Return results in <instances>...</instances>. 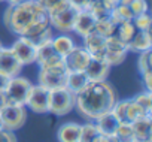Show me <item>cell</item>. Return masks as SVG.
<instances>
[{
    "label": "cell",
    "instance_id": "15",
    "mask_svg": "<svg viewBox=\"0 0 152 142\" xmlns=\"http://www.w3.org/2000/svg\"><path fill=\"white\" fill-rule=\"evenodd\" d=\"M96 27V17L91 14L90 9L87 11H81L76 14L75 18V24H73V32H76L79 36H87L88 33L94 32Z\"/></svg>",
    "mask_w": 152,
    "mask_h": 142
},
{
    "label": "cell",
    "instance_id": "39",
    "mask_svg": "<svg viewBox=\"0 0 152 142\" xmlns=\"http://www.w3.org/2000/svg\"><path fill=\"white\" fill-rule=\"evenodd\" d=\"M97 142H119L115 135H100Z\"/></svg>",
    "mask_w": 152,
    "mask_h": 142
},
{
    "label": "cell",
    "instance_id": "33",
    "mask_svg": "<svg viewBox=\"0 0 152 142\" xmlns=\"http://www.w3.org/2000/svg\"><path fill=\"white\" fill-rule=\"evenodd\" d=\"M52 38H54V35H52V27H48V29L43 30L42 33H39V35L30 38L28 40H30L31 43H34L36 46H40V45H43V43H46V42H51Z\"/></svg>",
    "mask_w": 152,
    "mask_h": 142
},
{
    "label": "cell",
    "instance_id": "36",
    "mask_svg": "<svg viewBox=\"0 0 152 142\" xmlns=\"http://www.w3.org/2000/svg\"><path fill=\"white\" fill-rule=\"evenodd\" d=\"M39 2V5L48 12V11H51L52 8H55L57 5H60L61 2H64V0H37Z\"/></svg>",
    "mask_w": 152,
    "mask_h": 142
},
{
    "label": "cell",
    "instance_id": "6",
    "mask_svg": "<svg viewBox=\"0 0 152 142\" xmlns=\"http://www.w3.org/2000/svg\"><path fill=\"white\" fill-rule=\"evenodd\" d=\"M0 120H2V126L8 130L15 132V130L21 129L27 120L26 106L6 103L5 108L0 111Z\"/></svg>",
    "mask_w": 152,
    "mask_h": 142
},
{
    "label": "cell",
    "instance_id": "32",
    "mask_svg": "<svg viewBox=\"0 0 152 142\" xmlns=\"http://www.w3.org/2000/svg\"><path fill=\"white\" fill-rule=\"evenodd\" d=\"M54 55H58V54L54 51L51 42H46V43L37 46V58H36V63L39 64V63H42V61H45V60H48V58H51V57H54Z\"/></svg>",
    "mask_w": 152,
    "mask_h": 142
},
{
    "label": "cell",
    "instance_id": "34",
    "mask_svg": "<svg viewBox=\"0 0 152 142\" xmlns=\"http://www.w3.org/2000/svg\"><path fill=\"white\" fill-rule=\"evenodd\" d=\"M67 2L75 11H78V12L90 9V0H67Z\"/></svg>",
    "mask_w": 152,
    "mask_h": 142
},
{
    "label": "cell",
    "instance_id": "35",
    "mask_svg": "<svg viewBox=\"0 0 152 142\" xmlns=\"http://www.w3.org/2000/svg\"><path fill=\"white\" fill-rule=\"evenodd\" d=\"M0 142H18V139H17V135L12 130L2 127L0 129Z\"/></svg>",
    "mask_w": 152,
    "mask_h": 142
},
{
    "label": "cell",
    "instance_id": "13",
    "mask_svg": "<svg viewBox=\"0 0 152 142\" xmlns=\"http://www.w3.org/2000/svg\"><path fill=\"white\" fill-rule=\"evenodd\" d=\"M84 72L90 81H106L110 72V64L104 58L91 57Z\"/></svg>",
    "mask_w": 152,
    "mask_h": 142
},
{
    "label": "cell",
    "instance_id": "10",
    "mask_svg": "<svg viewBox=\"0 0 152 142\" xmlns=\"http://www.w3.org/2000/svg\"><path fill=\"white\" fill-rule=\"evenodd\" d=\"M128 54V46L124 43L121 39H118L115 35L106 38V52H104V60L110 66L121 64Z\"/></svg>",
    "mask_w": 152,
    "mask_h": 142
},
{
    "label": "cell",
    "instance_id": "23",
    "mask_svg": "<svg viewBox=\"0 0 152 142\" xmlns=\"http://www.w3.org/2000/svg\"><path fill=\"white\" fill-rule=\"evenodd\" d=\"M134 14H133V11L128 8V6H125V5H121V3H118L112 11H110V18H112V21L118 26V24H121V23H124V21H133L134 20Z\"/></svg>",
    "mask_w": 152,
    "mask_h": 142
},
{
    "label": "cell",
    "instance_id": "19",
    "mask_svg": "<svg viewBox=\"0 0 152 142\" xmlns=\"http://www.w3.org/2000/svg\"><path fill=\"white\" fill-rule=\"evenodd\" d=\"M128 46V51H133V52H143V51H148L152 48V36H151V32L146 30V32H137L136 36L131 39V42L127 45Z\"/></svg>",
    "mask_w": 152,
    "mask_h": 142
},
{
    "label": "cell",
    "instance_id": "20",
    "mask_svg": "<svg viewBox=\"0 0 152 142\" xmlns=\"http://www.w3.org/2000/svg\"><path fill=\"white\" fill-rule=\"evenodd\" d=\"M88 78L85 75V72H67V78H66V88L70 90L73 94H78L87 84H88Z\"/></svg>",
    "mask_w": 152,
    "mask_h": 142
},
{
    "label": "cell",
    "instance_id": "1",
    "mask_svg": "<svg viewBox=\"0 0 152 142\" xmlns=\"http://www.w3.org/2000/svg\"><path fill=\"white\" fill-rule=\"evenodd\" d=\"M116 100V91L109 82L88 81V84L76 94L75 108L81 117L88 121H94L102 114L112 111Z\"/></svg>",
    "mask_w": 152,
    "mask_h": 142
},
{
    "label": "cell",
    "instance_id": "44",
    "mask_svg": "<svg viewBox=\"0 0 152 142\" xmlns=\"http://www.w3.org/2000/svg\"><path fill=\"white\" fill-rule=\"evenodd\" d=\"M2 46H3V45H2V42H0V48H2Z\"/></svg>",
    "mask_w": 152,
    "mask_h": 142
},
{
    "label": "cell",
    "instance_id": "22",
    "mask_svg": "<svg viewBox=\"0 0 152 142\" xmlns=\"http://www.w3.org/2000/svg\"><path fill=\"white\" fill-rule=\"evenodd\" d=\"M137 32H139V30L136 29V26H134L133 21H124V23H121V24L116 26L115 36H116L118 39H121L124 43L128 45V43L131 42V39L136 36Z\"/></svg>",
    "mask_w": 152,
    "mask_h": 142
},
{
    "label": "cell",
    "instance_id": "28",
    "mask_svg": "<svg viewBox=\"0 0 152 142\" xmlns=\"http://www.w3.org/2000/svg\"><path fill=\"white\" fill-rule=\"evenodd\" d=\"M133 100L146 112V115H152V93L151 91H143L137 94Z\"/></svg>",
    "mask_w": 152,
    "mask_h": 142
},
{
    "label": "cell",
    "instance_id": "8",
    "mask_svg": "<svg viewBox=\"0 0 152 142\" xmlns=\"http://www.w3.org/2000/svg\"><path fill=\"white\" fill-rule=\"evenodd\" d=\"M48 103H49V91L39 84L37 85L31 84L26 97V106L36 114H46Z\"/></svg>",
    "mask_w": 152,
    "mask_h": 142
},
{
    "label": "cell",
    "instance_id": "25",
    "mask_svg": "<svg viewBox=\"0 0 152 142\" xmlns=\"http://www.w3.org/2000/svg\"><path fill=\"white\" fill-rule=\"evenodd\" d=\"M115 30H116V24L112 21L110 15L109 17H104V18L96 20L94 32H97L99 35H102L104 38H109V36H113L115 35Z\"/></svg>",
    "mask_w": 152,
    "mask_h": 142
},
{
    "label": "cell",
    "instance_id": "30",
    "mask_svg": "<svg viewBox=\"0 0 152 142\" xmlns=\"http://www.w3.org/2000/svg\"><path fill=\"white\" fill-rule=\"evenodd\" d=\"M119 3L128 6L133 11L134 15L148 12V2H146V0H119Z\"/></svg>",
    "mask_w": 152,
    "mask_h": 142
},
{
    "label": "cell",
    "instance_id": "12",
    "mask_svg": "<svg viewBox=\"0 0 152 142\" xmlns=\"http://www.w3.org/2000/svg\"><path fill=\"white\" fill-rule=\"evenodd\" d=\"M23 69V64L18 61L15 54L12 52L11 48H0V74H3L9 78H14L20 75Z\"/></svg>",
    "mask_w": 152,
    "mask_h": 142
},
{
    "label": "cell",
    "instance_id": "3",
    "mask_svg": "<svg viewBox=\"0 0 152 142\" xmlns=\"http://www.w3.org/2000/svg\"><path fill=\"white\" fill-rule=\"evenodd\" d=\"M76 14H78V11H75L69 5L67 0H64V2H61L55 8H52L51 11H48L49 24H51V27L57 29L60 33L67 35V33L73 32V24H75Z\"/></svg>",
    "mask_w": 152,
    "mask_h": 142
},
{
    "label": "cell",
    "instance_id": "5",
    "mask_svg": "<svg viewBox=\"0 0 152 142\" xmlns=\"http://www.w3.org/2000/svg\"><path fill=\"white\" fill-rule=\"evenodd\" d=\"M31 87V82L24 78V77H14L9 79V84L5 90V96H6V102L9 105H21L26 106V97L27 93Z\"/></svg>",
    "mask_w": 152,
    "mask_h": 142
},
{
    "label": "cell",
    "instance_id": "43",
    "mask_svg": "<svg viewBox=\"0 0 152 142\" xmlns=\"http://www.w3.org/2000/svg\"><path fill=\"white\" fill-rule=\"evenodd\" d=\"M2 127H3V126H2V120H0V129H2Z\"/></svg>",
    "mask_w": 152,
    "mask_h": 142
},
{
    "label": "cell",
    "instance_id": "18",
    "mask_svg": "<svg viewBox=\"0 0 152 142\" xmlns=\"http://www.w3.org/2000/svg\"><path fill=\"white\" fill-rule=\"evenodd\" d=\"M81 124L78 123H64L57 130L58 142H79Z\"/></svg>",
    "mask_w": 152,
    "mask_h": 142
},
{
    "label": "cell",
    "instance_id": "37",
    "mask_svg": "<svg viewBox=\"0 0 152 142\" xmlns=\"http://www.w3.org/2000/svg\"><path fill=\"white\" fill-rule=\"evenodd\" d=\"M142 78H143V81H145L146 91H152V70H151V72L142 74Z\"/></svg>",
    "mask_w": 152,
    "mask_h": 142
},
{
    "label": "cell",
    "instance_id": "41",
    "mask_svg": "<svg viewBox=\"0 0 152 142\" xmlns=\"http://www.w3.org/2000/svg\"><path fill=\"white\" fill-rule=\"evenodd\" d=\"M6 103H8V102H6V96H5V93H0V111L5 108Z\"/></svg>",
    "mask_w": 152,
    "mask_h": 142
},
{
    "label": "cell",
    "instance_id": "2",
    "mask_svg": "<svg viewBox=\"0 0 152 142\" xmlns=\"http://www.w3.org/2000/svg\"><path fill=\"white\" fill-rule=\"evenodd\" d=\"M48 12L39 5L37 0H28L24 3L9 5L5 11V26L15 35L23 36L24 32L37 20L46 17Z\"/></svg>",
    "mask_w": 152,
    "mask_h": 142
},
{
    "label": "cell",
    "instance_id": "17",
    "mask_svg": "<svg viewBox=\"0 0 152 142\" xmlns=\"http://www.w3.org/2000/svg\"><path fill=\"white\" fill-rule=\"evenodd\" d=\"M94 121H96V126H97L100 135H115V132L119 126V121L116 120V117L113 115L112 111L102 114Z\"/></svg>",
    "mask_w": 152,
    "mask_h": 142
},
{
    "label": "cell",
    "instance_id": "9",
    "mask_svg": "<svg viewBox=\"0 0 152 142\" xmlns=\"http://www.w3.org/2000/svg\"><path fill=\"white\" fill-rule=\"evenodd\" d=\"M90 58H91L90 52L79 45H75L73 49L66 57H63L67 72H84Z\"/></svg>",
    "mask_w": 152,
    "mask_h": 142
},
{
    "label": "cell",
    "instance_id": "26",
    "mask_svg": "<svg viewBox=\"0 0 152 142\" xmlns=\"http://www.w3.org/2000/svg\"><path fill=\"white\" fill-rule=\"evenodd\" d=\"M143 117H152V115H146V112L133 99H130L128 103H127V120H128V124H133V123H136L137 120H140Z\"/></svg>",
    "mask_w": 152,
    "mask_h": 142
},
{
    "label": "cell",
    "instance_id": "21",
    "mask_svg": "<svg viewBox=\"0 0 152 142\" xmlns=\"http://www.w3.org/2000/svg\"><path fill=\"white\" fill-rule=\"evenodd\" d=\"M51 45H52L54 51H55L60 57H66V55L73 49V46H75L76 43H75V40H73L70 36L61 35V36H54L52 40H51Z\"/></svg>",
    "mask_w": 152,
    "mask_h": 142
},
{
    "label": "cell",
    "instance_id": "7",
    "mask_svg": "<svg viewBox=\"0 0 152 142\" xmlns=\"http://www.w3.org/2000/svg\"><path fill=\"white\" fill-rule=\"evenodd\" d=\"M67 70L64 66L54 69H40L39 72V85L46 88L48 91L66 87Z\"/></svg>",
    "mask_w": 152,
    "mask_h": 142
},
{
    "label": "cell",
    "instance_id": "38",
    "mask_svg": "<svg viewBox=\"0 0 152 142\" xmlns=\"http://www.w3.org/2000/svg\"><path fill=\"white\" fill-rule=\"evenodd\" d=\"M9 79H11L9 77L0 74V93H5V90H6V87L9 84Z\"/></svg>",
    "mask_w": 152,
    "mask_h": 142
},
{
    "label": "cell",
    "instance_id": "29",
    "mask_svg": "<svg viewBox=\"0 0 152 142\" xmlns=\"http://www.w3.org/2000/svg\"><path fill=\"white\" fill-rule=\"evenodd\" d=\"M137 66H139V72H140V75L145 74V72H151V70H152V52H151V49L143 51V52L139 54Z\"/></svg>",
    "mask_w": 152,
    "mask_h": 142
},
{
    "label": "cell",
    "instance_id": "16",
    "mask_svg": "<svg viewBox=\"0 0 152 142\" xmlns=\"http://www.w3.org/2000/svg\"><path fill=\"white\" fill-rule=\"evenodd\" d=\"M131 126L136 142H152V117H143Z\"/></svg>",
    "mask_w": 152,
    "mask_h": 142
},
{
    "label": "cell",
    "instance_id": "11",
    "mask_svg": "<svg viewBox=\"0 0 152 142\" xmlns=\"http://www.w3.org/2000/svg\"><path fill=\"white\" fill-rule=\"evenodd\" d=\"M12 52L15 54V57L18 58V61L24 66V64H31L36 63L37 58V46L34 43H31L27 38L20 36L14 45L11 46Z\"/></svg>",
    "mask_w": 152,
    "mask_h": 142
},
{
    "label": "cell",
    "instance_id": "14",
    "mask_svg": "<svg viewBox=\"0 0 152 142\" xmlns=\"http://www.w3.org/2000/svg\"><path fill=\"white\" fill-rule=\"evenodd\" d=\"M91 57L96 58H104L106 52V38L99 35L97 32H91L87 36H84V45H82Z\"/></svg>",
    "mask_w": 152,
    "mask_h": 142
},
{
    "label": "cell",
    "instance_id": "31",
    "mask_svg": "<svg viewBox=\"0 0 152 142\" xmlns=\"http://www.w3.org/2000/svg\"><path fill=\"white\" fill-rule=\"evenodd\" d=\"M134 26L137 30L140 32H146V30H151V24H152V18L149 15V12H143V14H139L134 17L133 20Z\"/></svg>",
    "mask_w": 152,
    "mask_h": 142
},
{
    "label": "cell",
    "instance_id": "42",
    "mask_svg": "<svg viewBox=\"0 0 152 142\" xmlns=\"http://www.w3.org/2000/svg\"><path fill=\"white\" fill-rule=\"evenodd\" d=\"M9 5H17V3H24V2H28V0H6Z\"/></svg>",
    "mask_w": 152,
    "mask_h": 142
},
{
    "label": "cell",
    "instance_id": "45",
    "mask_svg": "<svg viewBox=\"0 0 152 142\" xmlns=\"http://www.w3.org/2000/svg\"><path fill=\"white\" fill-rule=\"evenodd\" d=\"M0 2H6V0H0Z\"/></svg>",
    "mask_w": 152,
    "mask_h": 142
},
{
    "label": "cell",
    "instance_id": "4",
    "mask_svg": "<svg viewBox=\"0 0 152 142\" xmlns=\"http://www.w3.org/2000/svg\"><path fill=\"white\" fill-rule=\"evenodd\" d=\"M75 102H76V94H73L66 87L57 88V90H51L49 91L48 112H51V114H54L57 117L67 115L75 108Z\"/></svg>",
    "mask_w": 152,
    "mask_h": 142
},
{
    "label": "cell",
    "instance_id": "24",
    "mask_svg": "<svg viewBox=\"0 0 152 142\" xmlns=\"http://www.w3.org/2000/svg\"><path fill=\"white\" fill-rule=\"evenodd\" d=\"M100 138V132L96 126V123L88 121L81 126V135H79V142H97Z\"/></svg>",
    "mask_w": 152,
    "mask_h": 142
},
{
    "label": "cell",
    "instance_id": "27",
    "mask_svg": "<svg viewBox=\"0 0 152 142\" xmlns=\"http://www.w3.org/2000/svg\"><path fill=\"white\" fill-rule=\"evenodd\" d=\"M115 136L118 138L119 142H136V138H134V132H133V126L131 124H122L119 123L116 132H115Z\"/></svg>",
    "mask_w": 152,
    "mask_h": 142
},
{
    "label": "cell",
    "instance_id": "40",
    "mask_svg": "<svg viewBox=\"0 0 152 142\" xmlns=\"http://www.w3.org/2000/svg\"><path fill=\"white\" fill-rule=\"evenodd\" d=\"M102 3H103V6H104L106 9L112 11V9L119 3V0H102Z\"/></svg>",
    "mask_w": 152,
    "mask_h": 142
}]
</instances>
